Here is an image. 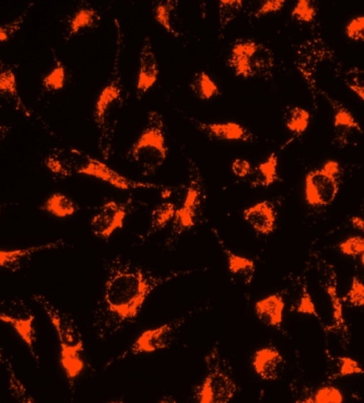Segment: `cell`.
I'll return each mask as SVG.
<instances>
[{
	"label": "cell",
	"instance_id": "obj_1",
	"mask_svg": "<svg viewBox=\"0 0 364 403\" xmlns=\"http://www.w3.org/2000/svg\"><path fill=\"white\" fill-rule=\"evenodd\" d=\"M185 273L165 276L122 257L114 259L94 314L96 335L106 339L125 329L137 319L145 300L155 288Z\"/></svg>",
	"mask_w": 364,
	"mask_h": 403
},
{
	"label": "cell",
	"instance_id": "obj_2",
	"mask_svg": "<svg viewBox=\"0 0 364 403\" xmlns=\"http://www.w3.org/2000/svg\"><path fill=\"white\" fill-rule=\"evenodd\" d=\"M117 30L115 60L111 77L105 87L98 94L94 108L93 119L98 132V149L105 160L113 153L114 139L118 119L124 107L123 84L121 75V55L124 49V35L122 27L115 19Z\"/></svg>",
	"mask_w": 364,
	"mask_h": 403
},
{
	"label": "cell",
	"instance_id": "obj_3",
	"mask_svg": "<svg viewBox=\"0 0 364 403\" xmlns=\"http://www.w3.org/2000/svg\"><path fill=\"white\" fill-rule=\"evenodd\" d=\"M45 166L55 176L68 178L74 174H84L104 181L119 190H138V188H157L167 190L159 184H143L125 178L102 161L89 156L88 153L77 149H56L44 161Z\"/></svg>",
	"mask_w": 364,
	"mask_h": 403
},
{
	"label": "cell",
	"instance_id": "obj_4",
	"mask_svg": "<svg viewBox=\"0 0 364 403\" xmlns=\"http://www.w3.org/2000/svg\"><path fill=\"white\" fill-rule=\"evenodd\" d=\"M31 298L42 307L54 326L60 344V364L67 379L72 383L84 369V361L82 357L84 340L80 330L72 316L59 310L44 295H32Z\"/></svg>",
	"mask_w": 364,
	"mask_h": 403
},
{
	"label": "cell",
	"instance_id": "obj_5",
	"mask_svg": "<svg viewBox=\"0 0 364 403\" xmlns=\"http://www.w3.org/2000/svg\"><path fill=\"white\" fill-rule=\"evenodd\" d=\"M167 153L164 120L160 113L149 112L147 127L128 151V160L139 167L143 176H152L164 164Z\"/></svg>",
	"mask_w": 364,
	"mask_h": 403
},
{
	"label": "cell",
	"instance_id": "obj_6",
	"mask_svg": "<svg viewBox=\"0 0 364 403\" xmlns=\"http://www.w3.org/2000/svg\"><path fill=\"white\" fill-rule=\"evenodd\" d=\"M207 375L197 391V403H229L238 390L218 347L206 357Z\"/></svg>",
	"mask_w": 364,
	"mask_h": 403
},
{
	"label": "cell",
	"instance_id": "obj_7",
	"mask_svg": "<svg viewBox=\"0 0 364 403\" xmlns=\"http://www.w3.org/2000/svg\"><path fill=\"white\" fill-rule=\"evenodd\" d=\"M342 168L337 160H327L322 168L310 171L304 180L305 202L313 208L327 207L340 188Z\"/></svg>",
	"mask_w": 364,
	"mask_h": 403
},
{
	"label": "cell",
	"instance_id": "obj_8",
	"mask_svg": "<svg viewBox=\"0 0 364 403\" xmlns=\"http://www.w3.org/2000/svg\"><path fill=\"white\" fill-rule=\"evenodd\" d=\"M229 65L238 77H264L273 70V52L256 41H240L232 47Z\"/></svg>",
	"mask_w": 364,
	"mask_h": 403
},
{
	"label": "cell",
	"instance_id": "obj_9",
	"mask_svg": "<svg viewBox=\"0 0 364 403\" xmlns=\"http://www.w3.org/2000/svg\"><path fill=\"white\" fill-rule=\"evenodd\" d=\"M190 186L187 188L184 202L180 208H177L173 218L172 229L167 243L176 241L182 234L192 229L200 216L202 203V184L200 171L196 167H190Z\"/></svg>",
	"mask_w": 364,
	"mask_h": 403
},
{
	"label": "cell",
	"instance_id": "obj_10",
	"mask_svg": "<svg viewBox=\"0 0 364 403\" xmlns=\"http://www.w3.org/2000/svg\"><path fill=\"white\" fill-rule=\"evenodd\" d=\"M0 321L10 324L15 330L39 364L34 347L35 316L31 308L21 300H0Z\"/></svg>",
	"mask_w": 364,
	"mask_h": 403
},
{
	"label": "cell",
	"instance_id": "obj_11",
	"mask_svg": "<svg viewBox=\"0 0 364 403\" xmlns=\"http://www.w3.org/2000/svg\"><path fill=\"white\" fill-rule=\"evenodd\" d=\"M186 319L187 316H184L155 329L145 330L131 344L129 350L123 354L121 359L126 357V355H139L169 349L174 342L178 329L182 327Z\"/></svg>",
	"mask_w": 364,
	"mask_h": 403
},
{
	"label": "cell",
	"instance_id": "obj_12",
	"mask_svg": "<svg viewBox=\"0 0 364 403\" xmlns=\"http://www.w3.org/2000/svg\"><path fill=\"white\" fill-rule=\"evenodd\" d=\"M127 217V206L110 200L104 204L91 220L92 233L100 239L108 240L116 230L124 227Z\"/></svg>",
	"mask_w": 364,
	"mask_h": 403
},
{
	"label": "cell",
	"instance_id": "obj_13",
	"mask_svg": "<svg viewBox=\"0 0 364 403\" xmlns=\"http://www.w3.org/2000/svg\"><path fill=\"white\" fill-rule=\"evenodd\" d=\"M159 72L160 70L151 40L147 37L139 55V74L137 80V97L139 99L155 86L159 78Z\"/></svg>",
	"mask_w": 364,
	"mask_h": 403
},
{
	"label": "cell",
	"instance_id": "obj_14",
	"mask_svg": "<svg viewBox=\"0 0 364 403\" xmlns=\"http://www.w3.org/2000/svg\"><path fill=\"white\" fill-rule=\"evenodd\" d=\"M243 216L246 223L259 235L268 236L275 231L277 210L271 200H261L246 208Z\"/></svg>",
	"mask_w": 364,
	"mask_h": 403
},
{
	"label": "cell",
	"instance_id": "obj_15",
	"mask_svg": "<svg viewBox=\"0 0 364 403\" xmlns=\"http://www.w3.org/2000/svg\"><path fill=\"white\" fill-rule=\"evenodd\" d=\"M327 98L334 110V129L336 134V141L340 146L348 145L353 137L360 136L363 133L360 124L354 119L353 114L338 101Z\"/></svg>",
	"mask_w": 364,
	"mask_h": 403
},
{
	"label": "cell",
	"instance_id": "obj_16",
	"mask_svg": "<svg viewBox=\"0 0 364 403\" xmlns=\"http://www.w3.org/2000/svg\"><path fill=\"white\" fill-rule=\"evenodd\" d=\"M15 68V66L7 64L0 58V103L13 105L15 110L25 114V117H30L31 113L25 107L18 91Z\"/></svg>",
	"mask_w": 364,
	"mask_h": 403
},
{
	"label": "cell",
	"instance_id": "obj_17",
	"mask_svg": "<svg viewBox=\"0 0 364 403\" xmlns=\"http://www.w3.org/2000/svg\"><path fill=\"white\" fill-rule=\"evenodd\" d=\"M197 129L202 133L209 135L212 139H220V141H240L245 143H252L254 139L253 134L251 131L244 127L241 124L235 122H228V123H204V122L195 121Z\"/></svg>",
	"mask_w": 364,
	"mask_h": 403
},
{
	"label": "cell",
	"instance_id": "obj_18",
	"mask_svg": "<svg viewBox=\"0 0 364 403\" xmlns=\"http://www.w3.org/2000/svg\"><path fill=\"white\" fill-rule=\"evenodd\" d=\"M252 364L263 380H275L280 375L283 357L275 347H266L255 352Z\"/></svg>",
	"mask_w": 364,
	"mask_h": 403
},
{
	"label": "cell",
	"instance_id": "obj_19",
	"mask_svg": "<svg viewBox=\"0 0 364 403\" xmlns=\"http://www.w3.org/2000/svg\"><path fill=\"white\" fill-rule=\"evenodd\" d=\"M285 302L279 294H271L256 302L255 312L259 319L268 327L279 328L283 322Z\"/></svg>",
	"mask_w": 364,
	"mask_h": 403
},
{
	"label": "cell",
	"instance_id": "obj_20",
	"mask_svg": "<svg viewBox=\"0 0 364 403\" xmlns=\"http://www.w3.org/2000/svg\"><path fill=\"white\" fill-rule=\"evenodd\" d=\"M64 245L63 241H55V243H47V245H37V247L25 248V249H18V250H0V269L17 272L22 267L25 261L29 260L35 253L41 251L53 250Z\"/></svg>",
	"mask_w": 364,
	"mask_h": 403
},
{
	"label": "cell",
	"instance_id": "obj_21",
	"mask_svg": "<svg viewBox=\"0 0 364 403\" xmlns=\"http://www.w3.org/2000/svg\"><path fill=\"white\" fill-rule=\"evenodd\" d=\"M177 1L167 0L155 5L153 17L159 25H162L170 34L178 37L182 35L180 27V18L177 15Z\"/></svg>",
	"mask_w": 364,
	"mask_h": 403
},
{
	"label": "cell",
	"instance_id": "obj_22",
	"mask_svg": "<svg viewBox=\"0 0 364 403\" xmlns=\"http://www.w3.org/2000/svg\"><path fill=\"white\" fill-rule=\"evenodd\" d=\"M216 238L219 240L220 245H221L222 250L226 253L228 257V267H229L230 272L238 276L243 281L244 285L249 286L254 279L255 274L256 265L255 262L249 257H242V255H235V253L230 251L228 248L224 245L223 241L220 239L219 236L216 235Z\"/></svg>",
	"mask_w": 364,
	"mask_h": 403
},
{
	"label": "cell",
	"instance_id": "obj_23",
	"mask_svg": "<svg viewBox=\"0 0 364 403\" xmlns=\"http://www.w3.org/2000/svg\"><path fill=\"white\" fill-rule=\"evenodd\" d=\"M325 290L330 297L332 307V319H334V329L339 332L340 335L344 340H348V327L344 320V307H342V300L337 292V282L334 279V271L330 272V277H328L327 283L325 286Z\"/></svg>",
	"mask_w": 364,
	"mask_h": 403
},
{
	"label": "cell",
	"instance_id": "obj_24",
	"mask_svg": "<svg viewBox=\"0 0 364 403\" xmlns=\"http://www.w3.org/2000/svg\"><path fill=\"white\" fill-rule=\"evenodd\" d=\"M252 186L253 188H267L273 186L279 180L278 177V157L275 153H271L267 160L264 161L255 169Z\"/></svg>",
	"mask_w": 364,
	"mask_h": 403
},
{
	"label": "cell",
	"instance_id": "obj_25",
	"mask_svg": "<svg viewBox=\"0 0 364 403\" xmlns=\"http://www.w3.org/2000/svg\"><path fill=\"white\" fill-rule=\"evenodd\" d=\"M98 20V11L91 7L80 8L70 18L67 29L66 40L72 39L74 35L82 32V31L91 29L96 25Z\"/></svg>",
	"mask_w": 364,
	"mask_h": 403
},
{
	"label": "cell",
	"instance_id": "obj_26",
	"mask_svg": "<svg viewBox=\"0 0 364 403\" xmlns=\"http://www.w3.org/2000/svg\"><path fill=\"white\" fill-rule=\"evenodd\" d=\"M39 210H45L55 217L65 218L74 215L78 210V206L72 198H69L65 194L54 193L45 200V203L39 207Z\"/></svg>",
	"mask_w": 364,
	"mask_h": 403
},
{
	"label": "cell",
	"instance_id": "obj_27",
	"mask_svg": "<svg viewBox=\"0 0 364 403\" xmlns=\"http://www.w3.org/2000/svg\"><path fill=\"white\" fill-rule=\"evenodd\" d=\"M176 210V206L170 202L159 204L151 214L150 230H149L148 236L157 233L163 228L167 227V224L170 223L171 220L174 218Z\"/></svg>",
	"mask_w": 364,
	"mask_h": 403
},
{
	"label": "cell",
	"instance_id": "obj_28",
	"mask_svg": "<svg viewBox=\"0 0 364 403\" xmlns=\"http://www.w3.org/2000/svg\"><path fill=\"white\" fill-rule=\"evenodd\" d=\"M193 91L202 100H209L219 94V88L207 72H202L195 76L192 84Z\"/></svg>",
	"mask_w": 364,
	"mask_h": 403
},
{
	"label": "cell",
	"instance_id": "obj_29",
	"mask_svg": "<svg viewBox=\"0 0 364 403\" xmlns=\"http://www.w3.org/2000/svg\"><path fill=\"white\" fill-rule=\"evenodd\" d=\"M344 395L339 389L334 386H324L310 396L299 399L295 403H344Z\"/></svg>",
	"mask_w": 364,
	"mask_h": 403
},
{
	"label": "cell",
	"instance_id": "obj_30",
	"mask_svg": "<svg viewBox=\"0 0 364 403\" xmlns=\"http://www.w3.org/2000/svg\"><path fill=\"white\" fill-rule=\"evenodd\" d=\"M311 114L308 110L300 107H294L290 110L288 114V119L285 121V127L292 133H304L310 125Z\"/></svg>",
	"mask_w": 364,
	"mask_h": 403
},
{
	"label": "cell",
	"instance_id": "obj_31",
	"mask_svg": "<svg viewBox=\"0 0 364 403\" xmlns=\"http://www.w3.org/2000/svg\"><path fill=\"white\" fill-rule=\"evenodd\" d=\"M65 84H66V68L63 63L57 62L54 70L43 78V90L48 92L58 91L65 87Z\"/></svg>",
	"mask_w": 364,
	"mask_h": 403
},
{
	"label": "cell",
	"instance_id": "obj_32",
	"mask_svg": "<svg viewBox=\"0 0 364 403\" xmlns=\"http://www.w3.org/2000/svg\"><path fill=\"white\" fill-rule=\"evenodd\" d=\"M243 8L242 0H222L219 3V25L220 32L228 27Z\"/></svg>",
	"mask_w": 364,
	"mask_h": 403
},
{
	"label": "cell",
	"instance_id": "obj_33",
	"mask_svg": "<svg viewBox=\"0 0 364 403\" xmlns=\"http://www.w3.org/2000/svg\"><path fill=\"white\" fill-rule=\"evenodd\" d=\"M318 15V7L311 0H300L293 8L291 17L301 23H310Z\"/></svg>",
	"mask_w": 364,
	"mask_h": 403
},
{
	"label": "cell",
	"instance_id": "obj_34",
	"mask_svg": "<svg viewBox=\"0 0 364 403\" xmlns=\"http://www.w3.org/2000/svg\"><path fill=\"white\" fill-rule=\"evenodd\" d=\"M344 82L358 97L364 101V70L351 68L344 74Z\"/></svg>",
	"mask_w": 364,
	"mask_h": 403
},
{
	"label": "cell",
	"instance_id": "obj_35",
	"mask_svg": "<svg viewBox=\"0 0 364 403\" xmlns=\"http://www.w3.org/2000/svg\"><path fill=\"white\" fill-rule=\"evenodd\" d=\"M33 7V4H30L25 11H23L19 17L13 20V23H8V25H0V42H6L10 40L11 37H15V33L21 29V25L25 23V18L27 17L30 9Z\"/></svg>",
	"mask_w": 364,
	"mask_h": 403
},
{
	"label": "cell",
	"instance_id": "obj_36",
	"mask_svg": "<svg viewBox=\"0 0 364 403\" xmlns=\"http://www.w3.org/2000/svg\"><path fill=\"white\" fill-rule=\"evenodd\" d=\"M339 250L348 257H358L364 252V237L352 236L339 243Z\"/></svg>",
	"mask_w": 364,
	"mask_h": 403
},
{
	"label": "cell",
	"instance_id": "obj_37",
	"mask_svg": "<svg viewBox=\"0 0 364 403\" xmlns=\"http://www.w3.org/2000/svg\"><path fill=\"white\" fill-rule=\"evenodd\" d=\"M346 300L352 307H364V282L359 277H352L351 286Z\"/></svg>",
	"mask_w": 364,
	"mask_h": 403
},
{
	"label": "cell",
	"instance_id": "obj_38",
	"mask_svg": "<svg viewBox=\"0 0 364 403\" xmlns=\"http://www.w3.org/2000/svg\"><path fill=\"white\" fill-rule=\"evenodd\" d=\"M337 361L339 371H338L336 377L352 376V375H361V373H364L361 365L356 359H351V357H337Z\"/></svg>",
	"mask_w": 364,
	"mask_h": 403
},
{
	"label": "cell",
	"instance_id": "obj_39",
	"mask_svg": "<svg viewBox=\"0 0 364 403\" xmlns=\"http://www.w3.org/2000/svg\"><path fill=\"white\" fill-rule=\"evenodd\" d=\"M344 33L350 40L364 42V15L352 18L346 25Z\"/></svg>",
	"mask_w": 364,
	"mask_h": 403
},
{
	"label": "cell",
	"instance_id": "obj_40",
	"mask_svg": "<svg viewBox=\"0 0 364 403\" xmlns=\"http://www.w3.org/2000/svg\"><path fill=\"white\" fill-rule=\"evenodd\" d=\"M7 364L8 369H9L10 373H11V387H13V396L17 399V403H35L32 397L27 395V391L23 388L21 383L18 380L15 375V371H13V367H11V364L8 361Z\"/></svg>",
	"mask_w": 364,
	"mask_h": 403
},
{
	"label": "cell",
	"instance_id": "obj_41",
	"mask_svg": "<svg viewBox=\"0 0 364 403\" xmlns=\"http://www.w3.org/2000/svg\"><path fill=\"white\" fill-rule=\"evenodd\" d=\"M297 312L303 314H310V316H318V312H316V307H315L314 302H313L312 296L308 292L306 285L303 286L302 295H301L300 302H299Z\"/></svg>",
	"mask_w": 364,
	"mask_h": 403
},
{
	"label": "cell",
	"instance_id": "obj_42",
	"mask_svg": "<svg viewBox=\"0 0 364 403\" xmlns=\"http://www.w3.org/2000/svg\"><path fill=\"white\" fill-rule=\"evenodd\" d=\"M285 4V0H268L257 9L255 15L256 17H261V15H269V13H278V11H282Z\"/></svg>",
	"mask_w": 364,
	"mask_h": 403
},
{
	"label": "cell",
	"instance_id": "obj_43",
	"mask_svg": "<svg viewBox=\"0 0 364 403\" xmlns=\"http://www.w3.org/2000/svg\"><path fill=\"white\" fill-rule=\"evenodd\" d=\"M232 171L236 177L239 178H246L252 174V166L249 161L244 160V159H235L232 162Z\"/></svg>",
	"mask_w": 364,
	"mask_h": 403
},
{
	"label": "cell",
	"instance_id": "obj_44",
	"mask_svg": "<svg viewBox=\"0 0 364 403\" xmlns=\"http://www.w3.org/2000/svg\"><path fill=\"white\" fill-rule=\"evenodd\" d=\"M350 223L353 226V228L364 234V218L360 217V216H353L350 219Z\"/></svg>",
	"mask_w": 364,
	"mask_h": 403
},
{
	"label": "cell",
	"instance_id": "obj_45",
	"mask_svg": "<svg viewBox=\"0 0 364 403\" xmlns=\"http://www.w3.org/2000/svg\"><path fill=\"white\" fill-rule=\"evenodd\" d=\"M10 133V127L5 125V124H0V145L3 143L4 139L7 137L8 134Z\"/></svg>",
	"mask_w": 364,
	"mask_h": 403
},
{
	"label": "cell",
	"instance_id": "obj_46",
	"mask_svg": "<svg viewBox=\"0 0 364 403\" xmlns=\"http://www.w3.org/2000/svg\"><path fill=\"white\" fill-rule=\"evenodd\" d=\"M159 403H177L176 400H175L174 398H173V397L169 396V397H164V398L162 399V400L160 401V402Z\"/></svg>",
	"mask_w": 364,
	"mask_h": 403
},
{
	"label": "cell",
	"instance_id": "obj_47",
	"mask_svg": "<svg viewBox=\"0 0 364 403\" xmlns=\"http://www.w3.org/2000/svg\"><path fill=\"white\" fill-rule=\"evenodd\" d=\"M0 362H4V354L1 349H0Z\"/></svg>",
	"mask_w": 364,
	"mask_h": 403
},
{
	"label": "cell",
	"instance_id": "obj_48",
	"mask_svg": "<svg viewBox=\"0 0 364 403\" xmlns=\"http://www.w3.org/2000/svg\"><path fill=\"white\" fill-rule=\"evenodd\" d=\"M361 263H362V265H363V267H364V252L362 253V255H361Z\"/></svg>",
	"mask_w": 364,
	"mask_h": 403
},
{
	"label": "cell",
	"instance_id": "obj_49",
	"mask_svg": "<svg viewBox=\"0 0 364 403\" xmlns=\"http://www.w3.org/2000/svg\"><path fill=\"white\" fill-rule=\"evenodd\" d=\"M4 206H5V204L0 203V213H1V210H3Z\"/></svg>",
	"mask_w": 364,
	"mask_h": 403
},
{
	"label": "cell",
	"instance_id": "obj_50",
	"mask_svg": "<svg viewBox=\"0 0 364 403\" xmlns=\"http://www.w3.org/2000/svg\"><path fill=\"white\" fill-rule=\"evenodd\" d=\"M110 403H124V402H122V401H113V402H110Z\"/></svg>",
	"mask_w": 364,
	"mask_h": 403
}]
</instances>
